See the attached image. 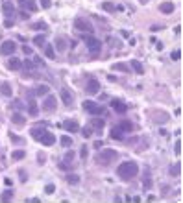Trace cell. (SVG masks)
Returning <instances> with one entry per match:
<instances>
[{"instance_id":"obj_1","label":"cell","mask_w":183,"mask_h":203,"mask_svg":"<svg viewBox=\"0 0 183 203\" xmlns=\"http://www.w3.org/2000/svg\"><path fill=\"white\" fill-rule=\"evenodd\" d=\"M117 174H118V177H120V179L130 181V179L137 177V174H139V164L133 163V161H126V163H122L120 166H118Z\"/></svg>"},{"instance_id":"obj_2","label":"cell","mask_w":183,"mask_h":203,"mask_svg":"<svg viewBox=\"0 0 183 203\" xmlns=\"http://www.w3.org/2000/svg\"><path fill=\"white\" fill-rule=\"evenodd\" d=\"M81 39L85 41V45H87V50H89V54H91V57L94 59V57H98V54H100V50H102V42H100V39H96V37H93V35H81Z\"/></svg>"},{"instance_id":"obj_3","label":"cell","mask_w":183,"mask_h":203,"mask_svg":"<svg viewBox=\"0 0 183 203\" xmlns=\"http://www.w3.org/2000/svg\"><path fill=\"white\" fill-rule=\"evenodd\" d=\"M117 157H118V152H117V149L107 148V149H102V152L96 155V163H98L100 166H107V164H111Z\"/></svg>"},{"instance_id":"obj_4","label":"cell","mask_w":183,"mask_h":203,"mask_svg":"<svg viewBox=\"0 0 183 203\" xmlns=\"http://www.w3.org/2000/svg\"><path fill=\"white\" fill-rule=\"evenodd\" d=\"M74 28H76L80 33H89V35L94 31V26L91 24V20L85 19V17H76L74 19Z\"/></svg>"},{"instance_id":"obj_5","label":"cell","mask_w":183,"mask_h":203,"mask_svg":"<svg viewBox=\"0 0 183 203\" xmlns=\"http://www.w3.org/2000/svg\"><path fill=\"white\" fill-rule=\"evenodd\" d=\"M83 109L87 111V113H91V115H104V107L102 105H98V103H94V102H91V100H87V102H83Z\"/></svg>"},{"instance_id":"obj_6","label":"cell","mask_w":183,"mask_h":203,"mask_svg":"<svg viewBox=\"0 0 183 203\" xmlns=\"http://www.w3.org/2000/svg\"><path fill=\"white\" fill-rule=\"evenodd\" d=\"M56 107H58L56 96H52V94H46L45 102H43V109H45L46 113H52V111H56Z\"/></svg>"},{"instance_id":"obj_7","label":"cell","mask_w":183,"mask_h":203,"mask_svg":"<svg viewBox=\"0 0 183 203\" xmlns=\"http://www.w3.org/2000/svg\"><path fill=\"white\" fill-rule=\"evenodd\" d=\"M15 50H17V45L13 41H4L2 45H0V54L2 56H11Z\"/></svg>"},{"instance_id":"obj_8","label":"cell","mask_w":183,"mask_h":203,"mask_svg":"<svg viewBox=\"0 0 183 203\" xmlns=\"http://www.w3.org/2000/svg\"><path fill=\"white\" fill-rule=\"evenodd\" d=\"M61 100H63V103H65L67 107H70V105L74 103V94H72V91H70V89H61Z\"/></svg>"},{"instance_id":"obj_9","label":"cell","mask_w":183,"mask_h":203,"mask_svg":"<svg viewBox=\"0 0 183 203\" xmlns=\"http://www.w3.org/2000/svg\"><path fill=\"white\" fill-rule=\"evenodd\" d=\"M85 91H87V94H98L100 92V83L93 78V80L87 81V85H85Z\"/></svg>"},{"instance_id":"obj_10","label":"cell","mask_w":183,"mask_h":203,"mask_svg":"<svg viewBox=\"0 0 183 203\" xmlns=\"http://www.w3.org/2000/svg\"><path fill=\"white\" fill-rule=\"evenodd\" d=\"M63 127H65L67 133H78L80 131V124L76 120H65L63 122Z\"/></svg>"},{"instance_id":"obj_11","label":"cell","mask_w":183,"mask_h":203,"mask_svg":"<svg viewBox=\"0 0 183 203\" xmlns=\"http://www.w3.org/2000/svg\"><path fill=\"white\" fill-rule=\"evenodd\" d=\"M154 185V181H152V174H150V168H144L143 170V187L146 190H150Z\"/></svg>"},{"instance_id":"obj_12","label":"cell","mask_w":183,"mask_h":203,"mask_svg":"<svg viewBox=\"0 0 183 203\" xmlns=\"http://www.w3.org/2000/svg\"><path fill=\"white\" fill-rule=\"evenodd\" d=\"M2 11H4L6 19H13L15 17V7H13V4L9 2V0H6V2L2 4Z\"/></svg>"},{"instance_id":"obj_13","label":"cell","mask_w":183,"mask_h":203,"mask_svg":"<svg viewBox=\"0 0 183 203\" xmlns=\"http://www.w3.org/2000/svg\"><path fill=\"white\" fill-rule=\"evenodd\" d=\"M6 67H7L9 70H20V67H22V59H19V57H11V59H7Z\"/></svg>"},{"instance_id":"obj_14","label":"cell","mask_w":183,"mask_h":203,"mask_svg":"<svg viewBox=\"0 0 183 203\" xmlns=\"http://www.w3.org/2000/svg\"><path fill=\"white\" fill-rule=\"evenodd\" d=\"M19 4L22 9H26V11H35L37 9V2L35 0H19Z\"/></svg>"},{"instance_id":"obj_15","label":"cell","mask_w":183,"mask_h":203,"mask_svg":"<svg viewBox=\"0 0 183 203\" xmlns=\"http://www.w3.org/2000/svg\"><path fill=\"white\" fill-rule=\"evenodd\" d=\"M111 107H113L117 113H120V115L128 111V105H126L124 102H120V100H111Z\"/></svg>"},{"instance_id":"obj_16","label":"cell","mask_w":183,"mask_h":203,"mask_svg":"<svg viewBox=\"0 0 183 203\" xmlns=\"http://www.w3.org/2000/svg\"><path fill=\"white\" fill-rule=\"evenodd\" d=\"M45 127H37V126H34V127H31V129H30V135H31V138H35V141H41V137L43 135H45Z\"/></svg>"},{"instance_id":"obj_17","label":"cell","mask_w":183,"mask_h":203,"mask_svg":"<svg viewBox=\"0 0 183 203\" xmlns=\"http://www.w3.org/2000/svg\"><path fill=\"white\" fill-rule=\"evenodd\" d=\"M41 142L45 146H52L54 142H56V137H54V133H50V131H45V135L41 137Z\"/></svg>"},{"instance_id":"obj_18","label":"cell","mask_w":183,"mask_h":203,"mask_svg":"<svg viewBox=\"0 0 183 203\" xmlns=\"http://www.w3.org/2000/svg\"><path fill=\"white\" fill-rule=\"evenodd\" d=\"M67 46H69V41L65 39V37H56V48L59 50V52H65L67 50Z\"/></svg>"},{"instance_id":"obj_19","label":"cell","mask_w":183,"mask_h":203,"mask_svg":"<svg viewBox=\"0 0 183 203\" xmlns=\"http://www.w3.org/2000/svg\"><path fill=\"white\" fill-rule=\"evenodd\" d=\"M31 94H35V96H46L48 94V85H37V87L31 91Z\"/></svg>"},{"instance_id":"obj_20","label":"cell","mask_w":183,"mask_h":203,"mask_svg":"<svg viewBox=\"0 0 183 203\" xmlns=\"http://www.w3.org/2000/svg\"><path fill=\"white\" fill-rule=\"evenodd\" d=\"M118 127H120V129H122L124 133H130V131H133V124H131L130 120H120Z\"/></svg>"},{"instance_id":"obj_21","label":"cell","mask_w":183,"mask_h":203,"mask_svg":"<svg viewBox=\"0 0 183 203\" xmlns=\"http://www.w3.org/2000/svg\"><path fill=\"white\" fill-rule=\"evenodd\" d=\"M111 68H113V70H120V72H124V74H130V67H128L126 63H113Z\"/></svg>"},{"instance_id":"obj_22","label":"cell","mask_w":183,"mask_h":203,"mask_svg":"<svg viewBox=\"0 0 183 203\" xmlns=\"http://www.w3.org/2000/svg\"><path fill=\"white\" fill-rule=\"evenodd\" d=\"M109 135H111V138H117V141H122V138H124V131H122L118 126H117V127H113Z\"/></svg>"},{"instance_id":"obj_23","label":"cell","mask_w":183,"mask_h":203,"mask_svg":"<svg viewBox=\"0 0 183 203\" xmlns=\"http://www.w3.org/2000/svg\"><path fill=\"white\" fill-rule=\"evenodd\" d=\"M179 172H181V163H174V164L168 168V174H170L172 177H178Z\"/></svg>"},{"instance_id":"obj_24","label":"cell","mask_w":183,"mask_h":203,"mask_svg":"<svg viewBox=\"0 0 183 203\" xmlns=\"http://www.w3.org/2000/svg\"><path fill=\"white\" fill-rule=\"evenodd\" d=\"M11 122L13 124H17V126H24L26 124V118L20 113H13V116H11Z\"/></svg>"},{"instance_id":"obj_25","label":"cell","mask_w":183,"mask_h":203,"mask_svg":"<svg viewBox=\"0 0 183 203\" xmlns=\"http://www.w3.org/2000/svg\"><path fill=\"white\" fill-rule=\"evenodd\" d=\"M159 9H161L163 13H168V15H170L172 11H174V4H172V2H161Z\"/></svg>"},{"instance_id":"obj_26","label":"cell","mask_w":183,"mask_h":203,"mask_svg":"<svg viewBox=\"0 0 183 203\" xmlns=\"http://www.w3.org/2000/svg\"><path fill=\"white\" fill-rule=\"evenodd\" d=\"M28 111H30V115H31V116H37L39 107H37V103H35L34 100H30V102H28Z\"/></svg>"},{"instance_id":"obj_27","label":"cell","mask_w":183,"mask_h":203,"mask_svg":"<svg viewBox=\"0 0 183 203\" xmlns=\"http://www.w3.org/2000/svg\"><path fill=\"white\" fill-rule=\"evenodd\" d=\"M133 70H135V74H143L144 72V68H143V65H141V63H139L137 59H131V65H130Z\"/></svg>"},{"instance_id":"obj_28","label":"cell","mask_w":183,"mask_h":203,"mask_svg":"<svg viewBox=\"0 0 183 203\" xmlns=\"http://www.w3.org/2000/svg\"><path fill=\"white\" fill-rule=\"evenodd\" d=\"M0 92H2L4 96H11V85H9L7 81H4L2 85H0Z\"/></svg>"},{"instance_id":"obj_29","label":"cell","mask_w":183,"mask_h":203,"mask_svg":"<svg viewBox=\"0 0 183 203\" xmlns=\"http://www.w3.org/2000/svg\"><path fill=\"white\" fill-rule=\"evenodd\" d=\"M11 157L15 159V161H20V159L26 157V152H24V149H13V152H11Z\"/></svg>"},{"instance_id":"obj_30","label":"cell","mask_w":183,"mask_h":203,"mask_svg":"<svg viewBox=\"0 0 183 203\" xmlns=\"http://www.w3.org/2000/svg\"><path fill=\"white\" fill-rule=\"evenodd\" d=\"M154 116H155L154 120H155L157 124H163V122H167V120H168V115H167V113H159V111H157Z\"/></svg>"},{"instance_id":"obj_31","label":"cell","mask_w":183,"mask_h":203,"mask_svg":"<svg viewBox=\"0 0 183 203\" xmlns=\"http://www.w3.org/2000/svg\"><path fill=\"white\" fill-rule=\"evenodd\" d=\"M45 56H46L48 59H54V57H56V50L52 48V45H45Z\"/></svg>"},{"instance_id":"obj_32","label":"cell","mask_w":183,"mask_h":203,"mask_svg":"<svg viewBox=\"0 0 183 203\" xmlns=\"http://www.w3.org/2000/svg\"><path fill=\"white\" fill-rule=\"evenodd\" d=\"M67 183H70V185H78L80 183V175H76V174H67Z\"/></svg>"},{"instance_id":"obj_33","label":"cell","mask_w":183,"mask_h":203,"mask_svg":"<svg viewBox=\"0 0 183 203\" xmlns=\"http://www.w3.org/2000/svg\"><path fill=\"white\" fill-rule=\"evenodd\" d=\"M34 45L45 46V45H46V37H45V35H35V37H34Z\"/></svg>"},{"instance_id":"obj_34","label":"cell","mask_w":183,"mask_h":203,"mask_svg":"<svg viewBox=\"0 0 183 203\" xmlns=\"http://www.w3.org/2000/svg\"><path fill=\"white\" fill-rule=\"evenodd\" d=\"M9 199H13V192L11 190H6L2 196H0V201H9Z\"/></svg>"},{"instance_id":"obj_35","label":"cell","mask_w":183,"mask_h":203,"mask_svg":"<svg viewBox=\"0 0 183 203\" xmlns=\"http://www.w3.org/2000/svg\"><path fill=\"white\" fill-rule=\"evenodd\" d=\"M61 146H65V148H67V146H72V138H70L69 135H63V137H61Z\"/></svg>"},{"instance_id":"obj_36","label":"cell","mask_w":183,"mask_h":203,"mask_svg":"<svg viewBox=\"0 0 183 203\" xmlns=\"http://www.w3.org/2000/svg\"><path fill=\"white\" fill-rule=\"evenodd\" d=\"M93 127H96V129H102V127H104V120L102 118H93Z\"/></svg>"},{"instance_id":"obj_37","label":"cell","mask_w":183,"mask_h":203,"mask_svg":"<svg viewBox=\"0 0 183 203\" xmlns=\"http://www.w3.org/2000/svg\"><path fill=\"white\" fill-rule=\"evenodd\" d=\"M48 26H46V22H35V24H31V30H46Z\"/></svg>"},{"instance_id":"obj_38","label":"cell","mask_w":183,"mask_h":203,"mask_svg":"<svg viewBox=\"0 0 183 203\" xmlns=\"http://www.w3.org/2000/svg\"><path fill=\"white\" fill-rule=\"evenodd\" d=\"M81 135H83L85 138H89V137L93 135V129H91L89 126H85V127H81Z\"/></svg>"},{"instance_id":"obj_39","label":"cell","mask_w":183,"mask_h":203,"mask_svg":"<svg viewBox=\"0 0 183 203\" xmlns=\"http://www.w3.org/2000/svg\"><path fill=\"white\" fill-rule=\"evenodd\" d=\"M9 137H11V141H13L15 144H24V138H20V137H17V135H13V133H9Z\"/></svg>"},{"instance_id":"obj_40","label":"cell","mask_w":183,"mask_h":203,"mask_svg":"<svg viewBox=\"0 0 183 203\" xmlns=\"http://www.w3.org/2000/svg\"><path fill=\"white\" fill-rule=\"evenodd\" d=\"M102 7L105 9V11H109V13H111V11H115V6H113L111 2H104V4H102Z\"/></svg>"},{"instance_id":"obj_41","label":"cell","mask_w":183,"mask_h":203,"mask_svg":"<svg viewBox=\"0 0 183 203\" xmlns=\"http://www.w3.org/2000/svg\"><path fill=\"white\" fill-rule=\"evenodd\" d=\"M37 161H39V164H45V161H46V155L43 153V152H39V153H37Z\"/></svg>"},{"instance_id":"obj_42","label":"cell","mask_w":183,"mask_h":203,"mask_svg":"<svg viewBox=\"0 0 183 203\" xmlns=\"http://www.w3.org/2000/svg\"><path fill=\"white\" fill-rule=\"evenodd\" d=\"M22 52H24L26 56H31V54H34V48L28 46V45H24V46H22Z\"/></svg>"},{"instance_id":"obj_43","label":"cell","mask_w":183,"mask_h":203,"mask_svg":"<svg viewBox=\"0 0 183 203\" xmlns=\"http://www.w3.org/2000/svg\"><path fill=\"white\" fill-rule=\"evenodd\" d=\"M170 57L174 59V61H178V59L181 57V52H179V50H174V52H172V54H170Z\"/></svg>"},{"instance_id":"obj_44","label":"cell","mask_w":183,"mask_h":203,"mask_svg":"<svg viewBox=\"0 0 183 203\" xmlns=\"http://www.w3.org/2000/svg\"><path fill=\"white\" fill-rule=\"evenodd\" d=\"M174 152H176V155H181V142L179 141L174 144Z\"/></svg>"},{"instance_id":"obj_45","label":"cell","mask_w":183,"mask_h":203,"mask_svg":"<svg viewBox=\"0 0 183 203\" xmlns=\"http://www.w3.org/2000/svg\"><path fill=\"white\" fill-rule=\"evenodd\" d=\"M72 159H74V152H67L65 153V163H70Z\"/></svg>"},{"instance_id":"obj_46","label":"cell","mask_w":183,"mask_h":203,"mask_svg":"<svg viewBox=\"0 0 183 203\" xmlns=\"http://www.w3.org/2000/svg\"><path fill=\"white\" fill-rule=\"evenodd\" d=\"M20 19H22V20H28L30 19V15H28V11H26V9H20V15H19Z\"/></svg>"},{"instance_id":"obj_47","label":"cell","mask_w":183,"mask_h":203,"mask_svg":"<svg viewBox=\"0 0 183 203\" xmlns=\"http://www.w3.org/2000/svg\"><path fill=\"white\" fill-rule=\"evenodd\" d=\"M54 190H56V187H54V185H46V187H45V192H46V194H54Z\"/></svg>"},{"instance_id":"obj_48","label":"cell","mask_w":183,"mask_h":203,"mask_svg":"<svg viewBox=\"0 0 183 203\" xmlns=\"http://www.w3.org/2000/svg\"><path fill=\"white\" fill-rule=\"evenodd\" d=\"M13 107H15V109H22V107H24V103L20 102V100H15V102H13Z\"/></svg>"},{"instance_id":"obj_49","label":"cell","mask_w":183,"mask_h":203,"mask_svg":"<svg viewBox=\"0 0 183 203\" xmlns=\"http://www.w3.org/2000/svg\"><path fill=\"white\" fill-rule=\"evenodd\" d=\"M34 65H35V67H45V61H41L39 57H35V59H34Z\"/></svg>"},{"instance_id":"obj_50","label":"cell","mask_w":183,"mask_h":203,"mask_svg":"<svg viewBox=\"0 0 183 203\" xmlns=\"http://www.w3.org/2000/svg\"><path fill=\"white\" fill-rule=\"evenodd\" d=\"M41 6L45 7V9H48V7L52 6V2H50V0H41Z\"/></svg>"},{"instance_id":"obj_51","label":"cell","mask_w":183,"mask_h":203,"mask_svg":"<svg viewBox=\"0 0 183 203\" xmlns=\"http://www.w3.org/2000/svg\"><path fill=\"white\" fill-rule=\"evenodd\" d=\"M80 155H81V159H85V157H87V146H81V152H80Z\"/></svg>"},{"instance_id":"obj_52","label":"cell","mask_w":183,"mask_h":203,"mask_svg":"<svg viewBox=\"0 0 183 203\" xmlns=\"http://www.w3.org/2000/svg\"><path fill=\"white\" fill-rule=\"evenodd\" d=\"M19 175H20V181H22V183H24V181L28 179V175H26V172H22V170H20V172H19Z\"/></svg>"},{"instance_id":"obj_53","label":"cell","mask_w":183,"mask_h":203,"mask_svg":"<svg viewBox=\"0 0 183 203\" xmlns=\"http://www.w3.org/2000/svg\"><path fill=\"white\" fill-rule=\"evenodd\" d=\"M4 26H6V28H11V26H13V20H11V19H6Z\"/></svg>"},{"instance_id":"obj_54","label":"cell","mask_w":183,"mask_h":203,"mask_svg":"<svg viewBox=\"0 0 183 203\" xmlns=\"http://www.w3.org/2000/svg\"><path fill=\"white\" fill-rule=\"evenodd\" d=\"M94 148H102V141H96L94 142Z\"/></svg>"},{"instance_id":"obj_55","label":"cell","mask_w":183,"mask_h":203,"mask_svg":"<svg viewBox=\"0 0 183 203\" xmlns=\"http://www.w3.org/2000/svg\"><path fill=\"white\" fill-rule=\"evenodd\" d=\"M146 2H148V0H141V4H146Z\"/></svg>"}]
</instances>
